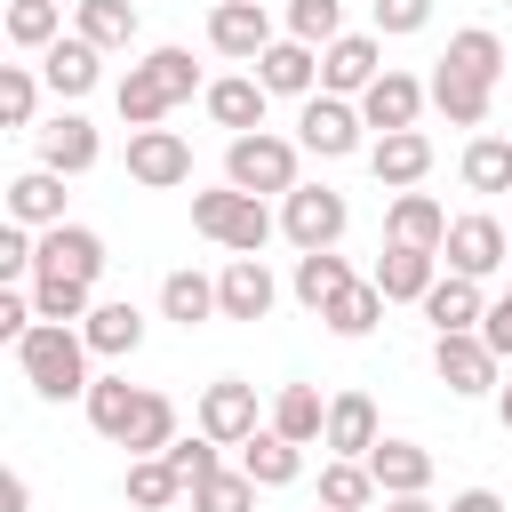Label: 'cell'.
I'll list each match as a JSON object with an SVG mask.
<instances>
[{
	"mask_svg": "<svg viewBox=\"0 0 512 512\" xmlns=\"http://www.w3.org/2000/svg\"><path fill=\"white\" fill-rule=\"evenodd\" d=\"M88 336L72 328V320H32L24 336H16V368H24V384L40 392V400H88Z\"/></svg>",
	"mask_w": 512,
	"mask_h": 512,
	"instance_id": "cell-1",
	"label": "cell"
},
{
	"mask_svg": "<svg viewBox=\"0 0 512 512\" xmlns=\"http://www.w3.org/2000/svg\"><path fill=\"white\" fill-rule=\"evenodd\" d=\"M184 96H208V88H200L192 48H152V56H144V64H128V80L112 88V104H120V120H128V128H160Z\"/></svg>",
	"mask_w": 512,
	"mask_h": 512,
	"instance_id": "cell-2",
	"label": "cell"
},
{
	"mask_svg": "<svg viewBox=\"0 0 512 512\" xmlns=\"http://www.w3.org/2000/svg\"><path fill=\"white\" fill-rule=\"evenodd\" d=\"M296 136H272V128H248V136H232L224 144V184H240V192H296Z\"/></svg>",
	"mask_w": 512,
	"mask_h": 512,
	"instance_id": "cell-3",
	"label": "cell"
},
{
	"mask_svg": "<svg viewBox=\"0 0 512 512\" xmlns=\"http://www.w3.org/2000/svg\"><path fill=\"white\" fill-rule=\"evenodd\" d=\"M360 104L352 96H328V88H312L304 96V112H296V144L312 152V160H352L360 152Z\"/></svg>",
	"mask_w": 512,
	"mask_h": 512,
	"instance_id": "cell-4",
	"label": "cell"
},
{
	"mask_svg": "<svg viewBox=\"0 0 512 512\" xmlns=\"http://www.w3.org/2000/svg\"><path fill=\"white\" fill-rule=\"evenodd\" d=\"M432 376H440L456 400H480V392L504 384V360L488 352L480 328H456V336H432Z\"/></svg>",
	"mask_w": 512,
	"mask_h": 512,
	"instance_id": "cell-5",
	"label": "cell"
},
{
	"mask_svg": "<svg viewBox=\"0 0 512 512\" xmlns=\"http://www.w3.org/2000/svg\"><path fill=\"white\" fill-rule=\"evenodd\" d=\"M344 224H352L344 192H328V184H296V192H280V232L296 240V256H304V248H336Z\"/></svg>",
	"mask_w": 512,
	"mask_h": 512,
	"instance_id": "cell-6",
	"label": "cell"
},
{
	"mask_svg": "<svg viewBox=\"0 0 512 512\" xmlns=\"http://www.w3.org/2000/svg\"><path fill=\"white\" fill-rule=\"evenodd\" d=\"M128 176L144 192H176V184H192V144L176 128H128Z\"/></svg>",
	"mask_w": 512,
	"mask_h": 512,
	"instance_id": "cell-7",
	"label": "cell"
},
{
	"mask_svg": "<svg viewBox=\"0 0 512 512\" xmlns=\"http://www.w3.org/2000/svg\"><path fill=\"white\" fill-rule=\"evenodd\" d=\"M376 40H384V32H336V40L320 48V88L360 104V96H368V80L384 72V48H376Z\"/></svg>",
	"mask_w": 512,
	"mask_h": 512,
	"instance_id": "cell-8",
	"label": "cell"
},
{
	"mask_svg": "<svg viewBox=\"0 0 512 512\" xmlns=\"http://www.w3.org/2000/svg\"><path fill=\"white\" fill-rule=\"evenodd\" d=\"M504 248H512V232H504L496 216H456L448 240H440V264L464 272V280H488V272L504 264Z\"/></svg>",
	"mask_w": 512,
	"mask_h": 512,
	"instance_id": "cell-9",
	"label": "cell"
},
{
	"mask_svg": "<svg viewBox=\"0 0 512 512\" xmlns=\"http://www.w3.org/2000/svg\"><path fill=\"white\" fill-rule=\"evenodd\" d=\"M368 176H376L384 192H416V184L432 176V136H424V128L376 136V144H368Z\"/></svg>",
	"mask_w": 512,
	"mask_h": 512,
	"instance_id": "cell-10",
	"label": "cell"
},
{
	"mask_svg": "<svg viewBox=\"0 0 512 512\" xmlns=\"http://www.w3.org/2000/svg\"><path fill=\"white\" fill-rule=\"evenodd\" d=\"M368 280L384 288V304H424V296H432V280H440V248L384 240V256H376V272H368Z\"/></svg>",
	"mask_w": 512,
	"mask_h": 512,
	"instance_id": "cell-11",
	"label": "cell"
},
{
	"mask_svg": "<svg viewBox=\"0 0 512 512\" xmlns=\"http://www.w3.org/2000/svg\"><path fill=\"white\" fill-rule=\"evenodd\" d=\"M208 48L256 64V56L272 48V16H264V0H216V8H208Z\"/></svg>",
	"mask_w": 512,
	"mask_h": 512,
	"instance_id": "cell-12",
	"label": "cell"
},
{
	"mask_svg": "<svg viewBox=\"0 0 512 512\" xmlns=\"http://www.w3.org/2000/svg\"><path fill=\"white\" fill-rule=\"evenodd\" d=\"M40 80H48L64 104H80V96L104 80V48H96V40H80V32H64V40H48V48H40Z\"/></svg>",
	"mask_w": 512,
	"mask_h": 512,
	"instance_id": "cell-13",
	"label": "cell"
},
{
	"mask_svg": "<svg viewBox=\"0 0 512 512\" xmlns=\"http://www.w3.org/2000/svg\"><path fill=\"white\" fill-rule=\"evenodd\" d=\"M424 96H432V88H424L416 72H392V64H384V72L368 80V96H360V120H368L376 136H392V128H416Z\"/></svg>",
	"mask_w": 512,
	"mask_h": 512,
	"instance_id": "cell-14",
	"label": "cell"
},
{
	"mask_svg": "<svg viewBox=\"0 0 512 512\" xmlns=\"http://www.w3.org/2000/svg\"><path fill=\"white\" fill-rule=\"evenodd\" d=\"M272 304H280V280L264 272V256H232L216 272V312L224 320H264Z\"/></svg>",
	"mask_w": 512,
	"mask_h": 512,
	"instance_id": "cell-15",
	"label": "cell"
},
{
	"mask_svg": "<svg viewBox=\"0 0 512 512\" xmlns=\"http://www.w3.org/2000/svg\"><path fill=\"white\" fill-rule=\"evenodd\" d=\"M104 160V136H96V120H80V112H56L48 128H40V168H56V176H88Z\"/></svg>",
	"mask_w": 512,
	"mask_h": 512,
	"instance_id": "cell-16",
	"label": "cell"
},
{
	"mask_svg": "<svg viewBox=\"0 0 512 512\" xmlns=\"http://www.w3.org/2000/svg\"><path fill=\"white\" fill-rule=\"evenodd\" d=\"M200 432H208V440H224V448H240V440L256 432V384L216 376V384L200 392Z\"/></svg>",
	"mask_w": 512,
	"mask_h": 512,
	"instance_id": "cell-17",
	"label": "cell"
},
{
	"mask_svg": "<svg viewBox=\"0 0 512 512\" xmlns=\"http://www.w3.org/2000/svg\"><path fill=\"white\" fill-rule=\"evenodd\" d=\"M40 272H64V280H104V240L88 224H48L40 232Z\"/></svg>",
	"mask_w": 512,
	"mask_h": 512,
	"instance_id": "cell-18",
	"label": "cell"
},
{
	"mask_svg": "<svg viewBox=\"0 0 512 512\" xmlns=\"http://www.w3.org/2000/svg\"><path fill=\"white\" fill-rule=\"evenodd\" d=\"M376 440H384L376 400H368V392H336V400H328V432H320V448H328V456H368Z\"/></svg>",
	"mask_w": 512,
	"mask_h": 512,
	"instance_id": "cell-19",
	"label": "cell"
},
{
	"mask_svg": "<svg viewBox=\"0 0 512 512\" xmlns=\"http://www.w3.org/2000/svg\"><path fill=\"white\" fill-rule=\"evenodd\" d=\"M240 472H248L256 488H296V472H304V448H296L288 432L256 424V432L240 440Z\"/></svg>",
	"mask_w": 512,
	"mask_h": 512,
	"instance_id": "cell-20",
	"label": "cell"
},
{
	"mask_svg": "<svg viewBox=\"0 0 512 512\" xmlns=\"http://www.w3.org/2000/svg\"><path fill=\"white\" fill-rule=\"evenodd\" d=\"M256 80H264L272 96H312V88H320V48H312V40H272V48L256 56Z\"/></svg>",
	"mask_w": 512,
	"mask_h": 512,
	"instance_id": "cell-21",
	"label": "cell"
},
{
	"mask_svg": "<svg viewBox=\"0 0 512 512\" xmlns=\"http://www.w3.org/2000/svg\"><path fill=\"white\" fill-rule=\"evenodd\" d=\"M264 96H272V88H264L256 72H232V80H208V96H200V104H208V120H216V128L248 136V128H264Z\"/></svg>",
	"mask_w": 512,
	"mask_h": 512,
	"instance_id": "cell-22",
	"label": "cell"
},
{
	"mask_svg": "<svg viewBox=\"0 0 512 512\" xmlns=\"http://www.w3.org/2000/svg\"><path fill=\"white\" fill-rule=\"evenodd\" d=\"M448 224H456V216H448L432 192H392V208H384V240H408V248H440Z\"/></svg>",
	"mask_w": 512,
	"mask_h": 512,
	"instance_id": "cell-23",
	"label": "cell"
},
{
	"mask_svg": "<svg viewBox=\"0 0 512 512\" xmlns=\"http://www.w3.org/2000/svg\"><path fill=\"white\" fill-rule=\"evenodd\" d=\"M368 472H376L384 496H424V488H432V448H416V440H376V448H368Z\"/></svg>",
	"mask_w": 512,
	"mask_h": 512,
	"instance_id": "cell-24",
	"label": "cell"
},
{
	"mask_svg": "<svg viewBox=\"0 0 512 512\" xmlns=\"http://www.w3.org/2000/svg\"><path fill=\"white\" fill-rule=\"evenodd\" d=\"M8 224H32V232L64 224V176H56V168H24V176L8 184Z\"/></svg>",
	"mask_w": 512,
	"mask_h": 512,
	"instance_id": "cell-25",
	"label": "cell"
},
{
	"mask_svg": "<svg viewBox=\"0 0 512 512\" xmlns=\"http://www.w3.org/2000/svg\"><path fill=\"white\" fill-rule=\"evenodd\" d=\"M480 312H488V296H480V280H464V272H440V280H432V296H424V320H432V336L480 328Z\"/></svg>",
	"mask_w": 512,
	"mask_h": 512,
	"instance_id": "cell-26",
	"label": "cell"
},
{
	"mask_svg": "<svg viewBox=\"0 0 512 512\" xmlns=\"http://www.w3.org/2000/svg\"><path fill=\"white\" fill-rule=\"evenodd\" d=\"M80 336H88L96 360H128V352L144 344V312H136L128 296H112V304H96V312L80 320Z\"/></svg>",
	"mask_w": 512,
	"mask_h": 512,
	"instance_id": "cell-27",
	"label": "cell"
},
{
	"mask_svg": "<svg viewBox=\"0 0 512 512\" xmlns=\"http://www.w3.org/2000/svg\"><path fill=\"white\" fill-rule=\"evenodd\" d=\"M120 496H128L136 512H168V504H184L192 488H184V472H176L168 456H128V480H120Z\"/></svg>",
	"mask_w": 512,
	"mask_h": 512,
	"instance_id": "cell-28",
	"label": "cell"
},
{
	"mask_svg": "<svg viewBox=\"0 0 512 512\" xmlns=\"http://www.w3.org/2000/svg\"><path fill=\"white\" fill-rule=\"evenodd\" d=\"M432 104H440L456 128H480V120H488V104H496V80H472V72L440 64V72H432Z\"/></svg>",
	"mask_w": 512,
	"mask_h": 512,
	"instance_id": "cell-29",
	"label": "cell"
},
{
	"mask_svg": "<svg viewBox=\"0 0 512 512\" xmlns=\"http://www.w3.org/2000/svg\"><path fill=\"white\" fill-rule=\"evenodd\" d=\"M344 288H352V264H344L336 248H304V256H296V304H304V312H328Z\"/></svg>",
	"mask_w": 512,
	"mask_h": 512,
	"instance_id": "cell-30",
	"label": "cell"
},
{
	"mask_svg": "<svg viewBox=\"0 0 512 512\" xmlns=\"http://www.w3.org/2000/svg\"><path fill=\"white\" fill-rule=\"evenodd\" d=\"M160 312H168L176 328H200V320H224V312H216V280H208V272H192V264L160 280Z\"/></svg>",
	"mask_w": 512,
	"mask_h": 512,
	"instance_id": "cell-31",
	"label": "cell"
},
{
	"mask_svg": "<svg viewBox=\"0 0 512 512\" xmlns=\"http://www.w3.org/2000/svg\"><path fill=\"white\" fill-rule=\"evenodd\" d=\"M272 432H288L296 448H312V440L328 432V400H320L312 384H280V400H272Z\"/></svg>",
	"mask_w": 512,
	"mask_h": 512,
	"instance_id": "cell-32",
	"label": "cell"
},
{
	"mask_svg": "<svg viewBox=\"0 0 512 512\" xmlns=\"http://www.w3.org/2000/svg\"><path fill=\"white\" fill-rule=\"evenodd\" d=\"M168 440H176V400L168 392H144L136 416H128V432H120V448L128 456H168Z\"/></svg>",
	"mask_w": 512,
	"mask_h": 512,
	"instance_id": "cell-33",
	"label": "cell"
},
{
	"mask_svg": "<svg viewBox=\"0 0 512 512\" xmlns=\"http://www.w3.org/2000/svg\"><path fill=\"white\" fill-rule=\"evenodd\" d=\"M384 488H376V472H368V456H328V472H320V504L328 512H360V504H376Z\"/></svg>",
	"mask_w": 512,
	"mask_h": 512,
	"instance_id": "cell-34",
	"label": "cell"
},
{
	"mask_svg": "<svg viewBox=\"0 0 512 512\" xmlns=\"http://www.w3.org/2000/svg\"><path fill=\"white\" fill-rule=\"evenodd\" d=\"M456 176H464V192H512V136H472Z\"/></svg>",
	"mask_w": 512,
	"mask_h": 512,
	"instance_id": "cell-35",
	"label": "cell"
},
{
	"mask_svg": "<svg viewBox=\"0 0 512 512\" xmlns=\"http://www.w3.org/2000/svg\"><path fill=\"white\" fill-rule=\"evenodd\" d=\"M32 312L80 328V320L96 312V288H88V280H64V272H32Z\"/></svg>",
	"mask_w": 512,
	"mask_h": 512,
	"instance_id": "cell-36",
	"label": "cell"
},
{
	"mask_svg": "<svg viewBox=\"0 0 512 512\" xmlns=\"http://www.w3.org/2000/svg\"><path fill=\"white\" fill-rule=\"evenodd\" d=\"M72 32L96 40V48H128L136 40V0H80L72 8Z\"/></svg>",
	"mask_w": 512,
	"mask_h": 512,
	"instance_id": "cell-37",
	"label": "cell"
},
{
	"mask_svg": "<svg viewBox=\"0 0 512 512\" xmlns=\"http://www.w3.org/2000/svg\"><path fill=\"white\" fill-rule=\"evenodd\" d=\"M320 320H328V336H344V344H352V336H368V328L384 320V288H376V280H352Z\"/></svg>",
	"mask_w": 512,
	"mask_h": 512,
	"instance_id": "cell-38",
	"label": "cell"
},
{
	"mask_svg": "<svg viewBox=\"0 0 512 512\" xmlns=\"http://www.w3.org/2000/svg\"><path fill=\"white\" fill-rule=\"evenodd\" d=\"M136 400H144V384H120V376H96L80 408H88V424H96L104 440H120V432H128V416H136Z\"/></svg>",
	"mask_w": 512,
	"mask_h": 512,
	"instance_id": "cell-39",
	"label": "cell"
},
{
	"mask_svg": "<svg viewBox=\"0 0 512 512\" xmlns=\"http://www.w3.org/2000/svg\"><path fill=\"white\" fill-rule=\"evenodd\" d=\"M48 40H64V8L56 0H8V48L40 56Z\"/></svg>",
	"mask_w": 512,
	"mask_h": 512,
	"instance_id": "cell-40",
	"label": "cell"
},
{
	"mask_svg": "<svg viewBox=\"0 0 512 512\" xmlns=\"http://www.w3.org/2000/svg\"><path fill=\"white\" fill-rule=\"evenodd\" d=\"M440 64H456V72H472V80H496L504 72V40L488 32V24H464V32H448V56Z\"/></svg>",
	"mask_w": 512,
	"mask_h": 512,
	"instance_id": "cell-41",
	"label": "cell"
},
{
	"mask_svg": "<svg viewBox=\"0 0 512 512\" xmlns=\"http://www.w3.org/2000/svg\"><path fill=\"white\" fill-rule=\"evenodd\" d=\"M192 512H256V480H248L240 464H232V472L216 464L208 480H192Z\"/></svg>",
	"mask_w": 512,
	"mask_h": 512,
	"instance_id": "cell-42",
	"label": "cell"
},
{
	"mask_svg": "<svg viewBox=\"0 0 512 512\" xmlns=\"http://www.w3.org/2000/svg\"><path fill=\"white\" fill-rule=\"evenodd\" d=\"M40 88H48V80H40L32 64H0V120H8V128H32Z\"/></svg>",
	"mask_w": 512,
	"mask_h": 512,
	"instance_id": "cell-43",
	"label": "cell"
},
{
	"mask_svg": "<svg viewBox=\"0 0 512 512\" xmlns=\"http://www.w3.org/2000/svg\"><path fill=\"white\" fill-rule=\"evenodd\" d=\"M240 200H248L240 184H216V192H192V232L224 248V232H232V216H240Z\"/></svg>",
	"mask_w": 512,
	"mask_h": 512,
	"instance_id": "cell-44",
	"label": "cell"
},
{
	"mask_svg": "<svg viewBox=\"0 0 512 512\" xmlns=\"http://www.w3.org/2000/svg\"><path fill=\"white\" fill-rule=\"evenodd\" d=\"M336 32H344V0H288V40L328 48Z\"/></svg>",
	"mask_w": 512,
	"mask_h": 512,
	"instance_id": "cell-45",
	"label": "cell"
},
{
	"mask_svg": "<svg viewBox=\"0 0 512 512\" xmlns=\"http://www.w3.org/2000/svg\"><path fill=\"white\" fill-rule=\"evenodd\" d=\"M264 240H272V216H264V200L248 192L240 216H232V232H224V248H232V256H264Z\"/></svg>",
	"mask_w": 512,
	"mask_h": 512,
	"instance_id": "cell-46",
	"label": "cell"
},
{
	"mask_svg": "<svg viewBox=\"0 0 512 512\" xmlns=\"http://www.w3.org/2000/svg\"><path fill=\"white\" fill-rule=\"evenodd\" d=\"M216 448H224V440H208V432H192V440H184V432H176V440H168V464H176V472H184V488H192V480H208V472H216Z\"/></svg>",
	"mask_w": 512,
	"mask_h": 512,
	"instance_id": "cell-47",
	"label": "cell"
},
{
	"mask_svg": "<svg viewBox=\"0 0 512 512\" xmlns=\"http://www.w3.org/2000/svg\"><path fill=\"white\" fill-rule=\"evenodd\" d=\"M432 24V0H376V32L384 40H408V32H424Z\"/></svg>",
	"mask_w": 512,
	"mask_h": 512,
	"instance_id": "cell-48",
	"label": "cell"
},
{
	"mask_svg": "<svg viewBox=\"0 0 512 512\" xmlns=\"http://www.w3.org/2000/svg\"><path fill=\"white\" fill-rule=\"evenodd\" d=\"M480 336H488V352H496V360H512V288L480 312Z\"/></svg>",
	"mask_w": 512,
	"mask_h": 512,
	"instance_id": "cell-49",
	"label": "cell"
},
{
	"mask_svg": "<svg viewBox=\"0 0 512 512\" xmlns=\"http://www.w3.org/2000/svg\"><path fill=\"white\" fill-rule=\"evenodd\" d=\"M32 320H40V312H32V296H16V288H0V336L16 344V336H24Z\"/></svg>",
	"mask_w": 512,
	"mask_h": 512,
	"instance_id": "cell-50",
	"label": "cell"
},
{
	"mask_svg": "<svg viewBox=\"0 0 512 512\" xmlns=\"http://www.w3.org/2000/svg\"><path fill=\"white\" fill-rule=\"evenodd\" d=\"M448 512H504V496L496 488H464V496H448Z\"/></svg>",
	"mask_w": 512,
	"mask_h": 512,
	"instance_id": "cell-51",
	"label": "cell"
},
{
	"mask_svg": "<svg viewBox=\"0 0 512 512\" xmlns=\"http://www.w3.org/2000/svg\"><path fill=\"white\" fill-rule=\"evenodd\" d=\"M8 512H32V480L24 472H8Z\"/></svg>",
	"mask_w": 512,
	"mask_h": 512,
	"instance_id": "cell-52",
	"label": "cell"
},
{
	"mask_svg": "<svg viewBox=\"0 0 512 512\" xmlns=\"http://www.w3.org/2000/svg\"><path fill=\"white\" fill-rule=\"evenodd\" d=\"M384 512H440L432 496H384Z\"/></svg>",
	"mask_w": 512,
	"mask_h": 512,
	"instance_id": "cell-53",
	"label": "cell"
},
{
	"mask_svg": "<svg viewBox=\"0 0 512 512\" xmlns=\"http://www.w3.org/2000/svg\"><path fill=\"white\" fill-rule=\"evenodd\" d=\"M496 424H504V432H512V376H504V384H496Z\"/></svg>",
	"mask_w": 512,
	"mask_h": 512,
	"instance_id": "cell-54",
	"label": "cell"
},
{
	"mask_svg": "<svg viewBox=\"0 0 512 512\" xmlns=\"http://www.w3.org/2000/svg\"><path fill=\"white\" fill-rule=\"evenodd\" d=\"M320 512H328V504H320Z\"/></svg>",
	"mask_w": 512,
	"mask_h": 512,
	"instance_id": "cell-55",
	"label": "cell"
}]
</instances>
